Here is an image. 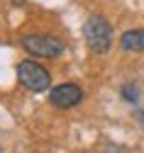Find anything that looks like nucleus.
Wrapping results in <instances>:
<instances>
[{"label":"nucleus","instance_id":"nucleus-6","mask_svg":"<svg viewBox=\"0 0 144 153\" xmlns=\"http://www.w3.org/2000/svg\"><path fill=\"white\" fill-rule=\"evenodd\" d=\"M122 97H125L127 102H137L139 100V90H137V85L134 83H127V85H122Z\"/></svg>","mask_w":144,"mask_h":153},{"label":"nucleus","instance_id":"nucleus-3","mask_svg":"<svg viewBox=\"0 0 144 153\" xmlns=\"http://www.w3.org/2000/svg\"><path fill=\"white\" fill-rule=\"evenodd\" d=\"M22 49L34 59H56L64 53L61 39H56L51 34H27L22 39Z\"/></svg>","mask_w":144,"mask_h":153},{"label":"nucleus","instance_id":"nucleus-1","mask_svg":"<svg viewBox=\"0 0 144 153\" xmlns=\"http://www.w3.org/2000/svg\"><path fill=\"white\" fill-rule=\"evenodd\" d=\"M83 36H86V44L93 53H105L112 46V27L100 15L88 17V22L83 27Z\"/></svg>","mask_w":144,"mask_h":153},{"label":"nucleus","instance_id":"nucleus-5","mask_svg":"<svg viewBox=\"0 0 144 153\" xmlns=\"http://www.w3.org/2000/svg\"><path fill=\"white\" fill-rule=\"evenodd\" d=\"M120 46L130 53H142L144 51V29H130L120 36Z\"/></svg>","mask_w":144,"mask_h":153},{"label":"nucleus","instance_id":"nucleus-4","mask_svg":"<svg viewBox=\"0 0 144 153\" xmlns=\"http://www.w3.org/2000/svg\"><path fill=\"white\" fill-rule=\"evenodd\" d=\"M81 100H83V92H81V88L73 85V83H61L49 92V102L54 107H59V109H71Z\"/></svg>","mask_w":144,"mask_h":153},{"label":"nucleus","instance_id":"nucleus-2","mask_svg":"<svg viewBox=\"0 0 144 153\" xmlns=\"http://www.w3.org/2000/svg\"><path fill=\"white\" fill-rule=\"evenodd\" d=\"M17 80H20L22 88H27L32 92H44L51 85V75H49V71L42 63H37L34 59H25V61L17 63Z\"/></svg>","mask_w":144,"mask_h":153}]
</instances>
